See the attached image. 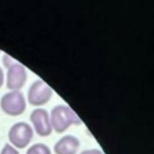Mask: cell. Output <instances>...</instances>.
I'll return each mask as SVG.
<instances>
[{
	"label": "cell",
	"mask_w": 154,
	"mask_h": 154,
	"mask_svg": "<svg viewBox=\"0 0 154 154\" xmlns=\"http://www.w3.org/2000/svg\"><path fill=\"white\" fill-rule=\"evenodd\" d=\"M1 154H19L18 151L9 144H6L2 149Z\"/></svg>",
	"instance_id": "9"
},
{
	"label": "cell",
	"mask_w": 154,
	"mask_h": 154,
	"mask_svg": "<svg viewBox=\"0 0 154 154\" xmlns=\"http://www.w3.org/2000/svg\"><path fill=\"white\" fill-rule=\"evenodd\" d=\"M80 142L75 136L65 135L54 146L55 154H76L79 148Z\"/></svg>",
	"instance_id": "7"
},
{
	"label": "cell",
	"mask_w": 154,
	"mask_h": 154,
	"mask_svg": "<svg viewBox=\"0 0 154 154\" xmlns=\"http://www.w3.org/2000/svg\"><path fill=\"white\" fill-rule=\"evenodd\" d=\"M52 95L51 88L43 81L38 79L31 85L28 91V100L30 104L39 106L46 103Z\"/></svg>",
	"instance_id": "4"
},
{
	"label": "cell",
	"mask_w": 154,
	"mask_h": 154,
	"mask_svg": "<svg viewBox=\"0 0 154 154\" xmlns=\"http://www.w3.org/2000/svg\"><path fill=\"white\" fill-rule=\"evenodd\" d=\"M50 120L52 128L58 133L63 132L72 125L82 123L78 115L65 105H58L52 109Z\"/></svg>",
	"instance_id": "1"
},
{
	"label": "cell",
	"mask_w": 154,
	"mask_h": 154,
	"mask_svg": "<svg viewBox=\"0 0 154 154\" xmlns=\"http://www.w3.org/2000/svg\"><path fill=\"white\" fill-rule=\"evenodd\" d=\"M2 61H3V63H4V66H5V67L6 68H7V69L10 66H11L14 63H16V62H15V61L11 57H10L9 55H8L7 54H5L4 55V57H3V59H2Z\"/></svg>",
	"instance_id": "10"
},
{
	"label": "cell",
	"mask_w": 154,
	"mask_h": 154,
	"mask_svg": "<svg viewBox=\"0 0 154 154\" xmlns=\"http://www.w3.org/2000/svg\"><path fill=\"white\" fill-rule=\"evenodd\" d=\"M80 154H103L100 150L97 149L86 150L82 152Z\"/></svg>",
	"instance_id": "11"
},
{
	"label": "cell",
	"mask_w": 154,
	"mask_h": 154,
	"mask_svg": "<svg viewBox=\"0 0 154 154\" xmlns=\"http://www.w3.org/2000/svg\"><path fill=\"white\" fill-rule=\"evenodd\" d=\"M30 120L35 131L42 137L49 135L52 132V126L48 111L44 108H36L30 115Z\"/></svg>",
	"instance_id": "5"
},
{
	"label": "cell",
	"mask_w": 154,
	"mask_h": 154,
	"mask_svg": "<svg viewBox=\"0 0 154 154\" xmlns=\"http://www.w3.org/2000/svg\"><path fill=\"white\" fill-rule=\"evenodd\" d=\"M33 137V131L29 125L25 122L15 123L10 129L8 138L16 147L23 149L26 147Z\"/></svg>",
	"instance_id": "3"
},
{
	"label": "cell",
	"mask_w": 154,
	"mask_h": 154,
	"mask_svg": "<svg viewBox=\"0 0 154 154\" xmlns=\"http://www.w3.org/2000/svg\"><path fill=\"white\" fill-rule=\"evenodd\" d=\"M26 154H51V151L46 144L37 143L31 146Z\"/></svg>",
	"instance_id": "8"
},
{
	"label": "cell",
	"mask_w": 154,
	"mask_h": 154,
	"mask_svg": "<svg viewBox=\"0 0 154 154\" xmlns=\"http://www.w3.org/2000/svg\"><path fill=\"white\" fill-rule=\"evenodd\" d=\"M0 105L4 112L13 116L22 114L26 108L25 97L18 90H13L5 94L1 99Z\"/></svg>",
	"instance_id": "2"
},
{
	"label": "cell",
	"mask_w": 154,
	"mask_h": 154,
	"mask_svg": "<svg viewBox=\"0 0 154 154\" xmlns=\"http://www.w3.org/2000/svg\"><path fill=\"white\" fill-rule=\"evenodd\" d=\"M7 76V88L17 90L24 85L26 80V72L22 65L15 63L8 68Z\"/></svg>",
	"instance_id": "6"
},
{
	"label": "cell",
	"mask_w": 154,
	"mask_h": 154,
	"mask_svg": "<svg viewBox=\"0 0 154 154\" xmlns=\"http://www.w3.org/2000/svg\"><path fill=\"white\" fill-rule=\"evenodd\" d=\"M4 81V75H3V71L0 67V87L2 86Z\"/></svg>",
	"instance_id": "12"
},
{
	"label": "cell",
	"mask_w": 154,
	"mask_h": 154,
	"mask_svg": "<svg viewBox=\"0 0 154 154\" xmlns=\"http://www.w3.org/2000/svg\"><path fill=\"white\" fill-rule=\"evenodd\" d=\"M0 52H1V51H0Z\"/></svg>",
	"instance_id": "13"
}]
</instances>
